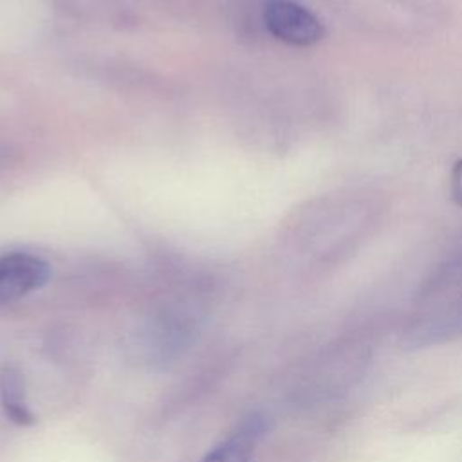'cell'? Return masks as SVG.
Returning <instances> with one entry per match:
<instances>
[{"label": "cell", "instance_id": "6da1fadb", "mask_svg": "<svg viewBox=\"0 0 462 462\" xmlns=\"http://www.w3.org/2000/svg\"><path fill=\"white\" fill-rule=\"evenodd\" d=\"M263 18L271 34L289 45L309 47L325 34L321 22L307 7L291 0L269 2Z\"/></svg>", "mask_w": 462, "mask_h": 462}, {"label": "cell", "instance_id": "7a4b0ae2", "mask_svg": "<svg viewBox=\"0 0 462 462\" xmlns=\"http://www.w3.org/2000/svg\"><path fill=\"white\" fill-rule=\"evenodd\" d=\"M49 265L27 253L0 256V305L16 301L49 280Z\"/></svg>", "mask_w": 462, "mask_h": 462}, {"label": "cell", "instance_id": "3957f363", "mask_svg": "<svg viewBox=\"0 0 462 462\" xmlns=\"http://www.w3.org/2000/svg\"><path fill=\"white\" fill-rule=\"evenodd\" d=\"M263 419H249L227 440L215 446L200 462H249L254 453V446L263 433Z\"/></svg>", "mask_w": 462, "mask_h": 462}, {"label": "cell", "instance_id": "277c9868", "mask_svg": "<svg viewBox=\"0 0 462 462\" xmlns=\"http://www.w3.org/2000/svg\"><path fill=\"white\" fill-rule=\"evenodd\" d=\"M0 402L5 417L11 422L20 426H29L34 422V415L25 401L22 372L13 363H4L0 366Z\"/></svg>", "mask_w": 462, "mask_h": 462}, {"label": "cell", "instance_id": "5b68a950", "mask_svg": "<svg viewBox=\"0 0 462 462\" xmlns=\"http://www.w3.org/2000/svg\"><path fill=\"white\" fill-rule=\"evenodd\" d=\"M449 193L453 200L462 206V159L453 166L451 177H449Z\"/></svg>", "mask_w": 462, "mask_h": 462}]
</instances>
